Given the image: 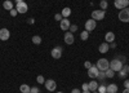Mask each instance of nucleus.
Listing matches in <instances>:
<instances>
[{"label": "nucleus", "mask_w": 129, "mask_h": 93, "mask_svg": "<svg viewBox=\"0 0 129 93\" xmlns=\"http://www.w3.org/2000/svg\"><path fill=\"white\" fill-rule=\"evenodd\" d=\"M32 43H34V44H40L41 43V38L40 36H38V35H35V36H32Z\"/></svg>", "instance_id": "obj_24"}, {"label": "nucleus", "mask_w": 129, "mask_h": 93, "mask_svg": "<svg viewBox=\"0 0 129 93\" xmlns=\"http://www.w3.org/2000/svg\"><path fill=\"white\" fill-rule=\"evenodd\" d=\"M105 40H106V43H112V41L115 40V34L112 33V31H109V33L105 35Z\"/></svg>", "instance_id": "obj_15"}, {"label": "nucleus", "mask_w": 129, "mask_h": 93, "mask_svg": "<svg viewBox=\"0 0 129 93\" xmlns=\"http://www.w3.org/2000/svg\"><path fill=\"white\" fill-rule=\"evenodd\" d=\"M57 93H63V92H57Z\"/></svg>", "instance_id": "obj_44"}, {"label": "nucleus", "mask_w": 129, "mask_h": 93, "mask_svg": "<svg viewBox=\"0 0 129 93\" xmlns=\"http://www.w3.org/2000/svg\"><path fill=\"white\" fill-rule=\"evenodd\" d=\"M105 72H106V78H114V75H115V71L111 69H107Z\"/></svg>", "instance_id": "obj_22"}, {"label": "nucleus", "mask_w": 129, "mask_h": 93, "mask_svg": "<svg viewBox=\"0 0 129 93\" xmlns=\"http://www.w3.org/2000/svg\"><path fill=\"white\" fill-rule=\"evenodd\" d=\"M64 43L69 44V45L74 44V34H72V33H70V31L64 34Z\"/></svg>", "instance_id": "obj_13"}, {"label": "nucleus", "mask_w": 129, "mask_h": 93, "mask_svg": "<svg viewBox=\"0 0 129 93\" xmlns=\"http://www.w3.org/2000/svg\"><path fill=\"white\" fill-rule=\"evenodd\" d=\"M93 93H100V92H98V90H94V92H93Z\"/></svg>", "instance_id": "obj_43"}, {"label": "nucleus", "mask_w": 129, "mask_h": 93, "mask_svg": "<svg viewBox=\"0 0 129 93\" xmlns=\"http://www.w3.org/2000/svg\"><path fill=\"white\" fill-rule=\"evenodd\" d=\"M123 62L121 61H119L117 58H115V59H112L111 62H110V69L111 70H114L115 72H119L120 70H121V67H123Z\"/></svg>", "instance_id": "obj_2"}, {"label": "nucleus", "mask_w": 129, "mask_h": 93, "mask_svg": "<svg viewBox=\"0 0 129 93\" xmlns=\"http://www.w3.org/2000/svg\"><path fill=\"white\" fill-rule=\"evenodd\" d=\"M98 74H100V70H98V67H97L95 65H92V67L88 69V76L92 78L93 80L95 78H98Z\"/></svg>", "instance_id": "obj_7"}, {"label": "nucleus", "mask_w": 129, "mask_h": 93, "mask_svg": "<svg viewBox=\"0 0 129 93\" xmlns=\"http://www.w3.org/2000/svg\"><path fill=\"white\" fill-rule=\"evenodd\" d=\"M45 88L49 90V92H54L56 90V88H57V83L53 80V79H48V80H45Z\"/></svg>", "instance_id": "obj_8"}, {"label": "nucleus", "mask_w": 129, "mask_h": 93, "mask_svg": "<svg viewBox=\"0 0 129 93\" xmlns=\"http://www.w3.org/2000/svg\"><path fill=\"white\" fill-rule=\"evenodd\" d=\"M70 26H71L70 21H69L67 18H62V21L59 22V27H61V30L66 31V30H69V28H70Z\"/></svg>", "instance_id": "obj_12"}, {"label": "nucleus", "mask_w": 129, "mask_h": 93, "mask_svg": "<svg viewBox=\"0 0 129 93\" xmlns=\"http://www.w3.org/2000/svg\"><path fill=\"white\" fill-rule=\"evenodd\" d=\"M27 23H35V19L34 18H28L27 19Z\"/></svg>", "instance_id": "obj_37"}, {"label": "nucleus", "mask_w": 129, "mask_h": 93, "mask_svg": "<svg viewBox=\"0 0 129 93\" xmlns=\"http://www.w3.org/2000/svg\"><path fill=\"white\" fill-rule=\"evenodd\" d=\"M84 67H85V69H90V67H92V64H90L89 61H85V62H84Z\"/></svg>", "instance_id": "obj_31"}, {"label": "nucleus", "mask_w": 129, "mask_h": 93, "mask_svg": "<svg viewBox=\"0 0 129 93\" xmlns=\"http://www.w3.org/2000/svg\"><path fill=\"white\" fill-rule=\"evenodd\" d=\"M62 52H63V48L58 45V47H54V48L52 49L50 54H52V57L54 58V59H59L62 57Z\"/></svg>", "instance_id": "obj_4"}, {"label": "nucleus", "mask_w": 129, "mask_h": 93, "mask_svg": "<svg viewBox=\"0 0 129 93\" xmlns=\"http://www.w3.org/2000/svg\"><path fill=\"white\" fill-rule=\"evenodd\" d=\"M105 16H106V13H105V10H102V9L93 10V12H92V18L94 21H102L105 18Z\"/></svg>", "instance_id": "obj_3"}, {"label": "nucleus", "mask_w": 129, "mask_h": 93, "mask_svg": "<svg viewBox=\"0 0 129 93\" xmlns=\"http://www.w3.org/2000/svg\"><path fill=\"white\" fill-rule=\"evenodd\" d=\"M69 30H70V33H72V34H74V33H75V31H76V30H78V26H76V25H71Z\"/></svg>", "instance_id": "obj_29"}, {"label": "nucleus", "mask_w": 129, "mask_h": 93, "mask_svg": "<svg viewBox=\"0 0 129 93\" xmlns=\"http://www.w3.org/2000/svg\"><path fill=\"white\" fill-rule=\"evenodd\" d=\"M88 85H89V90H92V92L98 89V83H97L95 80H92L90 83H88Z\"/></svg>", "instance_id": "obj_18"}, {"label": "nucleus", "mask_w": 129, "mask_h": 93, "mask_svg": "<svg viewBox=\"0 0 129 93\" xmlns=\"http://www.w3.org/2000/svg\"><path fill=\"white\" fill-rule=\"evenodd\" d=\"M105 78H106V72H105V71H100V74H98V79L103 80Z\"/></svg>", "instance_id": "obj_28"}, {"label": "nucleus", "mask_w": 129, "mask_h": 93, "mask_svg": "<svg viewBox=\"0 0 129 93\" xmlns=\"http://www.w3.org/2000/svg\"><path fill=\"white\" fill-rule=\"evenodd\" d=\"M19 2H25V0H16V3H19Z\"/></svg>", "instance_id": "obj_42"}, {"label": "nucleus", "mask_w": 129, "mask_h": 93, "mask_svg": "<svg viewBox=\"0 0 129 93\" xmlns=\"http://www.w3.org/2000/svg\"><path fill=\"white\" fill-rule=\"evenodd\" d=\"M97 21H94L93 18H90V19H88L87 22H85V30L88 31V33H90V31H93L94 28H95V26H97Z\"/></svg>", "instance_id": "obj_10"}, {"label": "nucleus", "mask_w": 129, "mask_h": 93, "mask_svg": "<svg viewBox=\"0 0 129 93\" xmlns=\"http://www.w3.org/2000/svg\"><path fill=\"white\" fill-rule=\"evenodd\" d=\"M117 59H119V61H121L123 64H125V57H124V56H119V57H117Z\"/></svg>", "instance_id": "obj_35"}, {"label": "nucleus", "mask_w": 129, "mask_h": 93, "mask_svg": "<svg viewBox=\"0 0 129 93\" xmlns=\"http://www.w3.org/2000/svg\"><path fill=\"white\" fill-rule=\"evenodd\" d=\"M88 38H89V33H88L87 30H84L83 33L80 34V39H81V40H87Z\"/></svg>", "instance_id": "obj_23"}, {"label": "nucleus", "mask_w": 129, "mask_h": 93, "mask_svg": "<svg viewBox=\"0 0 129 93\" xmlns=\"http://www.w3.org/2000/svg\"><path fill=\"white\" fill-rule=\"evenodd\" d=\"M3 8L7 9V10H12L13 9V3L10 2V0H5V2L3 3Z\"/></svg>", "instance_id": "obj_19"}, {"label": "nucleus", "mask_w": 129, "mask_h": 93, "mask_svg": "<svg viewBox=\"0 0 129 93\" xmlns=\"http://www.w3.org/2000/svg\"><path fill=\"white\" fill-rule=\"evenodd\" d=\"M109 49H110V45H109V43H102L101 45H100V48H98V50H100V53H107L109 52Z\"/></svg>", "instance_id": "obj_16"}, {"label": "nucleus", "mask_w": 129, "mask_h": 93, "mask_svg": "<svg viewBox=\"0 0 129 93\" xmlns=\"http://www.w3.org/2000/svg\"><path fill=\"white\" fill-rule=\"evenodd\" d=\"M98 90L100 93H107V89H106V85H98Z\"/></svg>", "instance_id": "obj_26"}, {"label": "nucleus", "mask_w": 129, "mask_h": 93, "mask_svg": "<svg viewBox=\"0 0 129 93\" xmlns=\"http://www.w3.org/2000/svg\"><path fill=\"white\" fill-rule=\"evenodd\" d=\"M110 48H116V44H115V43H114V41H112V44H111V45H110Z\"/></svg>", "instance_id": "obj_39"}, {"label": "nucleus", "mask_w": 129, "mask_h": 93, "mask_svg": "<svg viewBox=\"0 0 129 93\" xmlns=\"http://www.w3.org/2000/svg\"><path fill=\"white\" fill-rule=\"evenodd\" d=\"M83 90H89V85H88V83H84V84L81 85Z\"/></svg>", "instance_id": "obj_33"}, {"label": "nucleus", "mask_w": 129, "mask_h": 93, "mask_svg": "<svg viewBox=\"0 0 129 93\" xmlns=\"http://www.w3.org/2000/svg\"><path fill=\"white\" fill-rule=\"evenodd\" d=\"M36 80H38V83H39V84H44V83H45V80H44V76H43V75H39V76L36 78Z\"/></svg>", "instance_id": "obj_27"}, {"label": "nucleus", "mask_w": 129, "mask_h": 93, "mask_svg": "<svg viewBox=\"0 0 129 93\" xmlns=\"http://www.w3.org/2000/svg\"><path fill=\"white\" fill-rule=\"evenodd\" d=\"M71 93H81V92H80L78 88H75V89H72V90H71Z\"/></svg>", "instance_id": "obj_38"}, {"label": "nucleus", "mask_w": 129, "mask_h": 93, "mask_svg": "<svg viewBox=\"0 0 129 93\" xmlns=\"http://www.w3.org/2000/svg\"><path fill=\"white\" fill-rule=\"evenodd\" d=\"M30 89H31V88H30L27 84H22V85L19 87V90L22 92V93H30Z\"/></svg>", "instance_id": "obj_21"}, {"label": "nucleus", "mask_w": 129, "mask_h": 93, "mask_svg": "<svg viewBox=\"0 0 129 93\" xmlns=\"http://www.w3.org/2000/svg\"><path fill=\"white\" fill-rule=\"evenodd\" d=\"M16 9H17V12L18 13H26L27 10H28V7H27V4L25 3V2H19V3H17V5H16Z\"/></svg>", "instance_id": "obj_9"}, {"label": "nucleus", "mask_w": 129, "mask_h": 93, "mask_svg": "<svg viewBox=\"0 0 129 93\" xmlns=\"http://www.w3.org/2000/svg\"><path fill=\"white\" fill-rule=\"evenodd\" d=\"M100 5H101V9H102V10H106V9H107V5H109V3H107L106 0H102V2L100 3Z\"/></svg>", "instance_id": "obj_25"}, {"label": "nucleus", "mask_w": 129, "mask_h": 93, "mask_svg": "<svg viewBox=\"0 0 129 93\" xmlns=\"http://www.w3.org/2000/svg\"><path fill=\"white\" fill-rule=\"evenodd\" d=\"M61 14H62L63 18H67V17L71 14V9H70V8H63L62 12H61Z\"/></svg>", "instance_id": "obj_20"}, {"label": "nucleus", "mask_w": 129, "mask_h": 93, "mask_svg": "<svg viewBox=\"0 0 129 93\" xmlns=\"http://www.w3.org/2000/svg\"><path fill=\"white\" fill-rule=\"evenodd\" d=\"M128 74H129V66L128 65H123L121 70L119 71V78H126Z\"/></svg>", "instance_id": "obj_14"}, {"label": "nucleus", "mask_w": 129, "mask_h": 93, "mask_svg": "<svg viewBox=\"0 0 129 93\" xmlns=\"http://www.w3.org/2000/svg\"><path fill=\"white\" fill-rule=\"evenodd\" d=\"M123 93H129V89H126V88H125V89L123 90Z\"/></svg>", "instance_id": "obj_40"}, {"label": "nucleus", "mask_w": 129, "mask_h": 93, "mask_svg": "<svg viewBox=\"0 0 129 93\" xmlns=\"http://www.w3.org/2000/svg\"><path fill=\"white\" fill-rule=\"evenodd\" d=\"M124 87H125L126 89H129V80H125V81H124Z\"/></svg>", "instance_id": "obj_36"}, {"label": "nucleus", "mask_w": 129, "mask_h": 93, "mask_svg": "<svg viewBox=\"0 0 129 93\" xmlns=\"http://www.w3.org/2000/svg\"><path fill=\"white\" fill-rule=\"evenodd\" d=\"M97 67H98L100 71H106L107 69H110V62L106 58H100L97 61Z\"/></svg>", "instance_id": "obj_1"}, {"label": "nucleus", "mask_w": 129, "mask_h": 93, "mask_svg": "<svg viewBox=\"0 0 129 93\" xmlns=\"http://www.w3.org/2000/svg\"><path fill=\"white\" fill-rule=\"evenodd\" d=\"M62 18H63L62 14H56V16H54V19H56V21H59V22L62 21Z\"/></svg>", "instance_id": "obj_34"}, {"label": "nucleus", "mask_w": 129, "mask_h": 93, "mask_svg": "<svg viewBox=\"0 0 129 93\" xmlns=\"http://www.w3.org/2000/svg\"><path fill=\"white\" fill-rule=\"evenodd\" d=\"M9 12H10V16H12V17H16V16L18 14L17 9H12V10H9Z\"/></svg>", "instance_id": "obj_32"}, {"label": "nucleus", "mask_w": 129, "mask_h": 93, "mask_svg": "<svg viewBox=\"0 0 129 93\" xmlns=\"http://www.w3.org/2000/svg\"><path fill=\"white\" fill-rule=\"evenodd\" d=\"M107 89V93H116L117 92V85L116 84H109L106 87Z\"/></svg>", "instance_id": "obj_17"}, {"label": "nucleus", "mask_w": 129, "mask_h": 93, "mask_svg": "<svg viewBox=\"0 0 129 93\" xmlns=\"http://www.w3.org/2000/svg\"><path fill=\"white\" fill-rule=\"evenodd\" d=\"M30 93H40V90H39V88H36V87H32V88L30 89Z\"/></svg>", "instance_id": "obj_30"}, {"label": "nucleus", "mask_w": 129, "mask_h": 93, "mask_svg": "<svg viewBox=\"0 0 129 93\" xmlns=\"http://www.w3.org/2000/svg\"><path fill=\"white\" fill-rule=\"evenodd\" d=\"M9 36H10V33H9L8 28H2V30H0V40H2V41L8 40Z\"/></svg>", "instance_id": "obj_11"}, {"label": "nucleus", "mask_w": 129, "mask_h": 93, "mask_svg": "<svg viewBox=\"0 0 129 93\" xmlns=\"http://www.w3.org/2000/svg\"><path fill=\"white\" fill-rule=\"evenodd\" d=\"M81 93H90V90H83Z\"/></svg>", "instance_id": "obj_41"}, {"label": "nucleus", "mask_w": 129, "mask_h": 93, "mask_svg": "<svg viewBox=\"0 0 129 93\" xmlns=\"http://www.w3.org/2000/svg\"><path fill=\"white\" fill-rule=\"evenodd\" d=\"M114 5H115V8L116 9H125V8H128V5H129V0H115L114 2Z\"/></svg>", "instance_id": "obj_6"}, {"label": "nucleus", "mask_w": 129, "mask_h": 93, "mask_svg": "<svg viewBox=\"0 0 129 93\" xmlns=\"http://www.w3.org/2000/svg\"><path fill=\"white\" fill-rule=\"evenodd\" d=\"M117 17H119V19L121 21V22H129V8L121 9Z\"/></svg>", "instance_id": "obj_5"}]
</instances>
